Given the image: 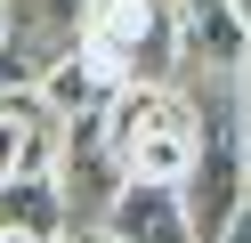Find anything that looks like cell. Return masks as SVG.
I'll return each mask as SVG.
<instances>
[{
    "label": "cell",
    "mask_w": 251,
    "mask_h": 243,
    "mask_svg": "<svg viewBox=\"0 0 251 243\" xmlns=\"http://www.w3.org/2000/svg\"><path fill=\"white\" fill-rule=\"evenodd\" d=\"M178 203L195 243H219L235 227V211L251 203V130L235 106V81H211V97L195 89V162L178 178Z\"/></svg>",
    "instance_id": "1"
},
{
    "label": "cell",
    "mask_w": 251,
    "mask_h": 243,
    "mask_svg": "<svg viewBox=\"0 0 251 243\" xmlns=\"http://www.w3.org/2000/svg\"><path fill=\"white\" fill-rule=\"evenodd\" d=\"M105 146H114L122 178H146V187H178L186 162H195V97H178L170 81H138L114 89L98 113Z\"/></svg>",
    "instance_id": "2"
},
{
    "label": "cell",
    "mask_w": 251,
    "mask_h": 243,
    "mask_svg": "<svg viewBox=\"0 0 251 243\" xmlns=\"http://www.w3.org/2000/svg\"><path fill=\"white\" fill-rule=\"evenodd\" d=\"M81 57L98 65L114 89L170 81L178 73V16H170V0H89Z\"/></svg>",
    "instance_id": "3"
},
{
    "label": "cell",
    "mask_w": 251,
    "mask_h": 243,
    "mask_svg": "<svg viewBox=\"0 0 251 243\" xmlns=\"http://www.w3.org/2000/svg\"><path fill=\"white\" fill-rule=\"evenodd\" d=\"M49 178H57V194H65V219H73V227H98V219H105V203H114V194L130 187L98 122H65V138H57V162H49Z\"/></svg>",
    "instance_id": "4"
},
{
    "label": "cell",
    "mask_w": 251,
    "mask_h": 243,
    "mask_svg": "<svg viewBox=\"0 0 251 243\" xmlns=\"http://www.w3.org/2000/svg\"><path fill=\"white\" fill-rule=\"evenodd\" d=\"M170 16H178V65H195L211 81H235L251 65V32L235 0H170Z\"/></svg>",
    "instance_id": "5"
},
{
    "label": "cell",
    "mask_w": 251,
    "mask_h": 243,
    "mask_svg": "<svg viewBox=\"0 0 251 243\" xmlns=\"http://www.w3.org/2000/svg\"><path fill=\"white\" fill-rule=\"evenodd\" d=\"M98 235H105V243H195V227H186L178 187H146V178H130V187L105 203Z\"/></svg>",
    "instance_id": "6"
},
{
    "label": "cell",
    "mask_w": 251,
    "mask_h": 243,
    "mask_svg": "<svg viewBox=\"0 0 251 243\" xmlns=\"http://www.w3.org/2000/svg\"><path fill=\"white\" fill-rule=\"evenodd\" d=\"M57 138H65V122H57L33 89H8L0 97V187H8V178H41L57 162Z\"/></svg>",
    "instance_id": "7"
},
{
    "label": "cell",
    "mask_w": 251,
    "mask_h": 243,
    "mask_svg": "<svg viewBox=\"0 0 251 243\" xmlns=\"http://www.w3.org/2000/svg\"><path fill=\"white\" fill-rule=\"evenodd\" d=\"M81 16H89V0H8V49L49 65L81 41Z\"/></svg>",
    "instance_id": "8"
},
{
    "label": "cell",
    "mask_w": 251,
    "mask_h": 243,
    "mask_svg": "<svg viewBox=\"0 0 251 243\" xmlns=\"http://www.w3.org/2000/svg\"><path fill=\"white\" fill-rule=\"evenodd\" d=\"M33 97H41V106L57 113V122H98V113H105V97H114V81H105L98 65L81 57V41H73L65 57H49V65H41Z\"/></svg>",
    "instance_id": "9"
},
{
    "label": "cell",
    "mask_w": 251,
    "mask_h": 243,
    "mask_svg": "<svg viewBox=\"0 0 251 243\" xmlns=\"http://www.w3.org/2000/svg\"><path fill=\"white\" fill-rule=\"evenodd\" d=\"M0 227H17V235H33V243H57V235H73L57 178H49V170H41V178H8V187H0Z\"/></svg>",
    "instance_id": "10"
},
{
    "label": "cell",
    "mask_w": 251,
    "mask_h": 243,
    "mask_svg": "<svg viewBox=\"0 0 251 243\" xmlns=\"http://www.w3.org/2000/svg\"><path fill=\"white\" fill-rule=\"evenodd\" d=\"M219 243H251V203L235 211V227H227V235H219Z\"/></svg>",
    "instance_id": "11"
},
{
    "label": "cell",
    "mask_w": 251,
    "mask_h": 243,
    "mask_svg": "<svg viewBox=\"0 0 251 243\" xmlns=\"http://www.w3.org/2000/svg\"><path fill=\"white\" fill-rule=\"evenodd\" d=\"M73 243H105V235H98V227H73Z\"/></svg>",
    "instance_id": "12"
},
{
    "label": "cell",
    "mask_w": 251,
    "mask_h": 243,
    "mask_svg": "<svg viewBox=\"0 0 251 243\" xmlns=\"http://www.w3.org/2000/svg\"><path fill=\"white\" fill-rule=\"evenodd\" d=\"M0 49H8V0H0Z\"/></svg>",
    "instance_id": "13"
},
{
    "label": "cell",
    "mask_w": 251,
    "mask_h": 243,
    "mask_svg": "<svg viewBox=\"0 0 251 243\" xmlns=\"http://www.w3.org/2000/svg\"><path fill=\"white\" fill-rule=\"evenodd\" d=\"M0 243H33V235H17V227H0Z\"/></svg>",
    "instance_id": "14"
},
{
    "label": "cell",
    "mask_w": 251,
    "mask_h": 243,
    "mask_svg": "<svg viewBox=\"0 0 251 243\" xmlns=\"http://www.w3.org/2000/svg\"><path fill=\"white\" fill-rule=\"evenodd\" d=\"M235 8H243V32H251V0H235Z\"/></svg>",
    "instance_id": "15"
},
{
    "label": "cell",
    "mask_w": 251,
    "mask_h": 243,
    "mask_svg": "<svg viewBox=\"0 0 251 243\" xmlns=\"http://www.w3.org/2000/svg\"><path fill=\"white\" fill-rule=\"evenodd\" d=\"M57 243H73V235H57Z\"/></svg>",
    "instance_id": "16"
}]
</instances>
